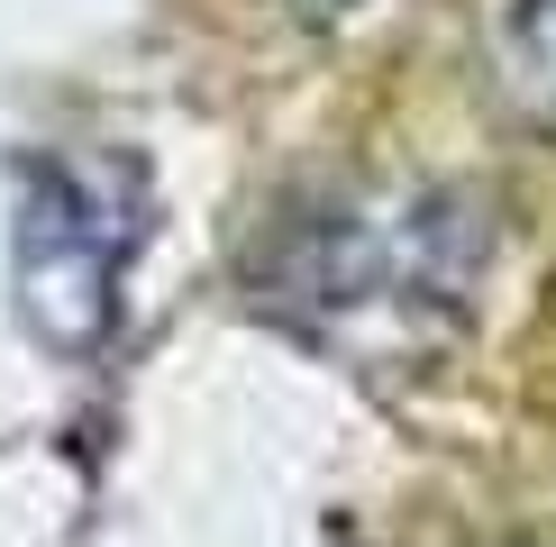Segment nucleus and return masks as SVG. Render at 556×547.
<instances>
[{"mask_svg": "<svg viewBox=\"0 0 556 547\" xmlns=\"http://www.w3.org/2000/svg\"><path fill=\"white\" fill-rule=\"evenodd\" d=\"M502 46H511V91L539 119H556V0H520Z\"/></svg>", "mask_w": 556, "mask_h": 547, "instance_id": "f03ea898", "label": "nucleus"}, {"mask_svg": "<svg viewBox=\"0 0 556 547\" xmlns=\"http://www.w3.org/2000/svg\"><path fill=\"white\" fill-rule=\"evenodd\" d=\"M147 238V219L110 211L101 201V174L83 165H55L37 155L18 174V238H10V265H18V319L64 356H91L119 319V274Z\"/></svg>", "mask_w": 556, "mask_h": 547, "instance_id": "f257e3e1", "label": "nucleus"}]
</instances>
